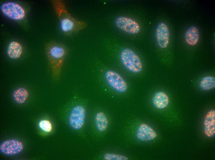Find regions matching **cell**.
<instances>
[{
  "instance_id": "obj_2",
  "label": "cell",
  "mask_w": 215,
  "mask_h": 160,
  "mask_svg": "<svg viewBox=\"0 0 215 160\" xmlns=\"http://www.w3.org/2000/svg\"><path fill=\"white\" fill-rule=\"evenodd\" d=\"M46 52L54 78H58L66 54V49L63 45L51 42L46 46Z\"/></svg>"
},
{
  "instance_id": "obj_8",
  "label": "cell",
  "mask_w": 215,
  "mask_h": 160,
  "mask_svg": "<svg viewBox=\"0 0 215 160\" xmlns=\"http://www.w3.org/2000/svg\"><path fill=\"white\" fill-rule=\"evenodd\" d=\"M23 145L20 141L15 139H9L2 142L0 145V151L7 156L17 154L23 150Z\"/></svg>"
},
{
  "instance_id": "obj_7",
  "label": "cell",
  "mask_w": 215,
  "mask_h": 160,
  "mask_svg": "<svg viewBox=\"0 0 215 160\" xmlns=\"http://www.w3.org/2000/svg\"><path fill=\"white\" fill-rule=\"evenodd\" d=\"M86 111L82 106H74L71 110L69 117V123L74 129L78 130L83 125Z\"/></svg>"
},
{
  "instance_id": "obj_10",
  "label": "cell",
  "mask_w": 215,
  "mask_h": 160,
  "mask_svg": "<svg viewBox=\"0 0 215 160\" xmlns=\"http://www.w3.org/2000/svg\"><path fill=\"white\" fill-rule=\"evenodd\" d=\"M157 134L149 125L142 123L138 127L136 134L137 139L141 142H148L155 139Z\"/></svg>"
},
{
  "instance_id": "obj_18",
  "label": "cell",
  "mask_w": 215,
  "mask_h": 160,
  "mask_svg": "<svg viewBox=\"0 0 215 160\" xmlns=\"http://www.w3.org/2000/svg\"><path fill=\"white\" fill-rule=\"evenodd\" d=\"M106 160H127L128 158L124 155L113 153H106L103 156Z\"/></svg>"
},
{
  "instance_id": "obj_17",
  "label": "cell",
  "mask_w": 215,
  "mask_h": 160,
  "mask_svg": "<svg viewBox=\"0 0 215 160\" xmlns=\"http://www.w3.org/2000/svg\"><path fill=\"white\" fill-rule=\"evenodd\" d=\"M200 88L204 90H211L215 87V78L211 76H206L203 78L200 83Z\"/></svg>"
},
{
  "instance_id": "obj_16",
  "label": "cell",
  "mask_w": 215,
  "mask_h": 160,
  "mask_svg": "<svg viewBox=\"0 0 215 160\" xmlns=\"http://www.w3.org/2000/svg\"><path fill=\"white\" fill-rule=\"evenodd\" d=\"M95 122L97 129L100 131H105L108 125L107 118L105 114L102 112H98L95 117Z\"/></svg>"
},
{
  "instance_id": "obj_11",
  "label": "cell",
  "mask_w": 215,
  "mask_h": 160,
  "mask_svg": "<svg viewBox=\"0 0 215 160\" xmlns=\"http://www.w3.org/2000/svg\"><path fill=\"white\" fill-rule=\"evenodd\" d=\"M204 131L208 138L213 137L215 134V111L209 110L206 114L204 121Z\"/></svg>"
},
{
  "instance_id": "obj_5",
  "label": "cell",
  "mask_w": 215,
  "mask_h": 160,
  "mask_svg": "<svg viewBox=\"0 0 215 160\" xmlns=\"http://www.w3.org/2000/svg\"><path fill=\"white\" fill-rule=\"evenodd\" d=\"M104 76L108 85L117 92L123 93L127 90V85L126 82L117 72L108 70L105 72Z\"/></svg>"
},
{
  "instance_id": "obj_19",
  "label": "cell",
  "mask_w": 215,
  "mask_h": 160,
  "mask_svg": "<svg viewBox=\"0 0 215 160\" xmlns=\"http://www.w3.org/2000/svg\"><path fill=\"white\" fill-rule=\"evenodd\" d=\"M38 125L41 130L46 132H50L52 129V126L51 122L47 120L40 121Z\"/></svg>"
},
{
  "instance_id": "obj_12",
  "label": "cell",
  "mask_w": 215,
  "mask_h": 160,
  "mask_svg": "<svg viewBox=\"0 0 215 160\" xmlns=\"http://www.w3.org/2000/svg\"><path fill=\"white\" fill-rule=\"evenodd\" d=\"M23 52V47L19 42L12 41L9 43L7 49V54L10 58L13 59H19Z\"/></svg>"
},
{
  "instance_id": "obj_6",
  "label": "cell",
  "mask_w": 215,
  "mask_h": 160,
  "mask_svg": "<svg viewBox=\"0 0 215 160\" xmlns=\"http://www.w3.org/2000/svg\"><path fill=\"white\" fill-rule=\"evenodd\" d=\"M116 26L119 29L131 34H136L141 30L139 24L135 21L129 17L120 16L115 20Z\"/></svg>"
},
{
  "instance_id": "obj_4",
  "label": "cell",
  "mask_w": 215,
  "mask_h": 160,
  "mask_svg": "<svg viewBox=\"0 0 215 160\" xmlns=\"http://www.w3.org/2000/svg\"><path fill=\"white\" fill-rule=\"evenodd\" d=\"M2 13L6 17L15 20H21L25 17L26 11L20 5L12 1L2 3L0 6Z\"/></svg>"
},
{
  "instance_id": "obj_1",
  "label": "cell",
  "mask_w": 215,
  "mask_h": 160,
  "mask_svg": "<svg viewBox=\"0 0 215 160\" xmlns=\"http://www.w3.org/2000/svg\"><path fill=\"white\" fill-rule=\"evenodd\" d=\"M52 2L59 19L61 29L66 34L76 33L87 26L85 21L74 18L67 10L63 2L53 0Z\"/></svg>"
},
{
  "instance_id": "obj_15",
  "label": "cell",
  "mask_w": 215,
  "mask_h": 160,
  "mask_svg": "<svg viewBox=\"0 0 215 160\" xmlns=\"http://www.w3.org/2000/svg\"><path fill=\"white\" fill-rule=\"evenodd\" d=\"M29 92L26 88L19 87L13 91L12 97L13 99L17 104H21L26 101L29 96Z\"/></svg>"
},
{
  "instance_id": "obj_9",
  "label": "cell",
  "mask_w": 215,
  "mask_h": 160,
  "mask_svg": "<svg viewBox=\"0 0 215 160\" xmlns=\"http://www.w3.org/2000/svg\"><path fill=\"white\" fill-rule=\"evenodd\" d=\"M156 38L158 46L164 49L168 46L170 38V32L167 24L161 22L158 25L156 30Z\"/></svg>"
},
{
  "instance_id": "obj_3",
  "label": "cell",
  "mask_w": 215,
  "mask_h": 160,
  "mask_svg": "<svg viewBox=\"0 0 215 160\" xmlns=\"http://www.w3.org/2000/svg\"><path fill=\"white\" fill-rule=\"evenodd\" d=\"M120 58L125 67L134 73H138L142 69V64L139 56L132 50L125 48L121 51Z\"/></svg>"
},
{
  "instance_id": "obj_13",
  "label": "cell",
  "mask_w": 215,
  "mask_h": 160,
  "mask_svg": "<svg viewBox=\"0 0 215 160\" xmlns=\"http://www.w3.org/2000/svg\"><path fill=\"white\" fill-rule=\"evenodd\" d=\"M200 38L199 29L196 26H192L187 30L185 35V39L188 45L193 46L197 44Z\"/></svg>"
},
{
  "instance_id": "obj_14",
  "label": "cell",
  "mask_w": 215,
  "mask_h": 160,
  "mask_svg": "<svg viewBox=\"0 0 215 160\" xmlns=\"http://www.w3.org/2000/svg\"><path fill=\"white\" fill-rule=\"evenodd\" d=\"M152 102L156 108L162 109L168 106L169 99L165 93L163 91H158L154 94L152 98Z\"/></svg>"
}]
</instances>
